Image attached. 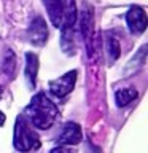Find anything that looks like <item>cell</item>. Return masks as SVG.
I'll list each match as a JSON object with an SVG mask.
<instances>
[{
  "label": "cell",
  "mask_w": 148,
  "mask_h": 153,
  "mask_svg": "<svg viewBox=\"0 0 148 153\" xmlns=\"http://www.w3.org/2000/svg\"><path fill=\"white\" fill-rule=\"evenodd\" d=\"M22 115L30 123L32 128L45 131L54 124L57 115H59V108L45 93H37L32 97L30 104L24 108Z\"/></svg>",
  "instance_id": "1"
},
{
  "label": "cell",
  "mask_w": 148,
  "mask_h": 153,
  "mask_svg": "<svg viewBox=\"0 0 148 153\" xmlns=\"http://www.w3.org/2000/svg\"><path fill=\"white\" fill-rule=\"evenodd\" d=\"M13 145L18 152L27 153L32 150L40 148V137L33 131L30 123L24 118V115H18L14 121V131H13Z\"/></svg>",
  "instance_id": "2"
},
{
  "label": "cell",
  "mask_w": 148,
  "mask_h": 153,
  "mask_svg": "<svg viewBox=\"0 0 148 153\" xmlns=\"http://www.w3.org/2000/svg\"><path fill=\"white\" fill-rule=\"evenodd\" d=\"M76 76H78V72L70 70L65 75L59 76V78L51 80L50 81V93L53 96H56L57 99H64L65 96H69L73 91L75 83H76Z\"/></svg>",
  "instance_id": "3"
},
{
  "label": "cell",
  "mask_w": 148,
  "mask_h": 153,
  "mask_svg": "<svg viewBox=\"0 0 148 153\" xmlns=\"http://www.w3.org/2000/svg\"><path fill=\"white\" fill-rule=\"evenodd\" d=\"M83 140V131H81V126L78 123L69 121L64 124L62 131L59 132V136L56 137L57 145L61 147H69V145H76Z\"/></svg>",
  "instance_id": "4"
},
{
  "label": "cell",
  "mask_w": 148,
  "mask_h": 153,
  "mask_svg": "<svg viewBox=\"0 0 148 153\" xmlns=\"http://www.w3.org/2000/svg\"><path fill=\"white\" fill-rule=\"evenodd\" d=\"M27 38L32 45L43 46L48 40V27L41 16H35L27 29Z\"/></svg>",
  "instance_id": "5"
},
{
  "label": "cell",
  "mask_w": 148,
  "mask_h": 153,
  "mask_svg": "<svg viewBox=\"0 0 148 153\" xmlns=\"http://www.w3.org/2000/svg\"><path fill=\"white\" fill-rule=\"evenodd\" d=\"M126 24L131 33H134V35L142 33L147 29V24H148L145 10L140 7H131L126 13Z\"/></svg>",
  "instance_id": "6"
},
{
  "label": "cell",
  "mask_w": 148,
  "mask_h": 153,
  "mask_svg": "<svg viewBox=\"0 0 148 153\" xmlns=\"http://www.w3.org/2000/svg\"><path fill=\"white\" fill-rule=\"evenodd\" d=\"M81 32H83L84 40L88 42V53L89 56L92 54V50H91V42H92V35H94V11L89 5H83V11H81Z\"/></svg>",
  "instance_id": "7"
},
{
  "label": "cell",
  "mask_w": 148,
  "mask_h": 153,
  "mask_svg": "<svg viewBox=\"0 0 148 153\" xmlns=\"http://www.w3.org/2000/svg\"><path fill=\"white\" fill-rule=\"evenodd\" d=\"M78 11H76L75 0H62V21H61V30H73Z\"/></svg>",
  "instance_id": "8"
},
{
  "label": "cell",
  "mask_w": 148,
  "mask_h": 153,
  "mask_svg": "<svg viewBox=\"0 0 148 153\" xmlns=\"http://www.w3.org/2000/svg\"><path fill=\"white\" fill-rule=\"evenodd\" d=\"M37 75H38V56L33 54V53H26L24 76H26V83L30 89L37 86Z\"/></svg>",
  "instance_id": "9"
},
{
  "label": "cell",
  "mask_w": 148,
  "mask_h": 153,
  "mask_svg": "<svg viewBox=\"0 0 148 153\" xmlns=\"http://www.w3.org/2000/svg\"><path fill=\"white\" fill-rule=\"evenodd\" d=\"M43 5L48 11L51 24L59 29L62 21V0H43Z\"/></svg>",
  "instance_id": "10"
},
{
  "label": "cell",
  "mask_w": 148,
  "mask_h": 153,
  "mask_svg": "<svg viewBox=\"0 0 148 153\" xmlns=\"http://www.w3.org/2000/svg\"><path fill=\"white\" fill-rule=\"evenodd\" d=\"M137 89L134 88H123V89H116L115 91V102L118 107H126L132 102L134 99H137Z\"/></svg>",
  "instance_id": "11"
},
{
  "label": "cell",
  "mask_w": 148,
  "mask_h": 153,
  "mask_svg": "<svg viewBox=\"0 0 148 153\" xmlns=\"http://www.w3.org/2000/svg\"><path fill=\"white\" fill-rule=\"evenodd\" d=\"M105 50H107V56H108V62L112 64L119 57L121 54V46H119L118 38H115L113 35H107L105 38Z\"/></svg>",
  "instance_id": "12"
},
{
  "label": "cell",
  "mask_w": 148,
  "mask_h": 153,
  "mask_svg": "<svg viewBox=\"0 0 148 153\" xmlns=\"http://www.w3.org/2000/svg\"><path fill=\"white\" fill-rule=\"evenodd\" d=\"M14 70H16V57H14V53L11 50H7L5 57L2 61V72L5 75H8L10 78H13Z\"/></svg>",
  "instance_id": "13"
},
{
  "label": "cell",
  "mask_w": 148,
  "mask_h": 153,
  "mask_svg": "<svg viewBox=\"0 0 148 153\" xmlns=\"http://www.w3.org/2000/svg\"><path fill=\"white\" fill-rule=\"evenodd\" d=\"M61 48L65 54L72 56L75 53V40H73V30H62L61 37Z\"/></svg>",
  "instance_id": "14"
},
{
  "label": "cell",
  "mask_w": 148,
  "mask_h": 153,
  "mask_svg": "<svg viewBox=\"0 0 148 153\" xmlns=\"http://www.w3.org/2000/svg\"><path fill=\"white\" fill-rule=\"evenodd\" d=\"M50 153H70V150H69L67 147H61V145H57V147L53 148V150H51Z\"/></svg>",
  "instance_id": "15"
},
{
  "label": "cell",
  "mask_w": 148,
  "mask_h": 153,
  "mask_svg": "<svg viewBox=\"0 0 148 153\" xmlns=\"http://www.w3.org/2000/svg\"><path fill=\"white\" fill-rule=\"evenodd\" d=\"M3 123H5V115H3L2 112H0V126H2Z\"/></svg>",
  "instance_id": "16"
},
{
  "label": "cell",
  "mask_w": 148,
  "mask_h": 153,
  "mask_svg": "<svg viewBox=\"0 0 148 153\" xmlns=\"http://www.w3.org/2000/svg\"><path fill=\"white\" fill-rule=\"evenodd\" d=\"M2 96H3V86L0 85V97H2Z\"/></svg>",
  "instance_id": "17"
}]
</instances>
